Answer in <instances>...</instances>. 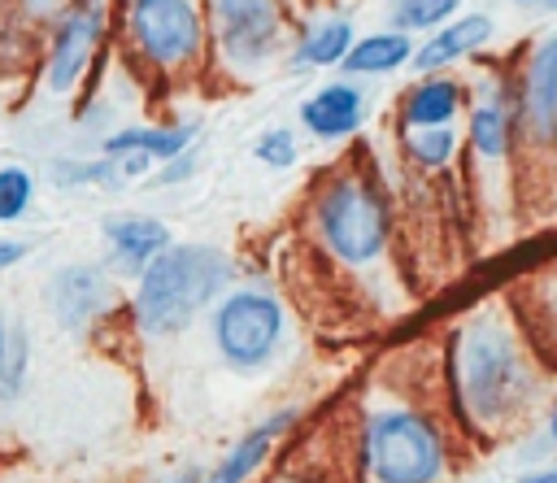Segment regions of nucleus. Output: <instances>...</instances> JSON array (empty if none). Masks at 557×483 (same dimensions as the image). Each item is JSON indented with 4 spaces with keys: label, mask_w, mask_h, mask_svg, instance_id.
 Listing matches in <instances>:
<instances>
[{
    "label": "nucleus",
    "mask_w": 557,
    "mask_h": 483,
    "mask_svg": "<svg viewBox=\"0 0 557 483\" xmlns=\"http://www.w3.org/2000/svg\"><path fill=\"white\" fill-rule=\"evenodd\" d=\"M231 278L226 252L209 244H170L139 270L135 287V322L144 335L183 331Z\"/></svg>",
    "instance_id": "obj_1"
},
{
    "label": "nucleus",
    "mask_w": 557,
    "mask_h": 483,
    "mask_svg": "<svg viewBox=\"0 0 557 483\" xmlns=\"http://www.w3.org/2000/svg\"><path fill=\"white\" fill-rule=\"evenodd\" d=\"M457 387H461L466 413L479 422H505L518 413V405H527V392H531L527 361H522L513 335L505 326H496L492 318H479L461 331Z\"/></svg>",
    "instance_id": "obj_2"
},
{
    "label": "nucleus",
    "mask_w": 557,
    "mask_h": 483,
    "mask_svg": "<svg viewBox=\"0 0 557 483\" xmlns=\"http://www.w3.org/2000/svg\"><path fill=\"white\" fill-rule=\"evenodd\" d=\"M361 457L374 483H440L448 453L426 413L374 409L361 431Z\"/></svg>",
    "instance_id": "obj_3"
},
{
    "label": "nucleus",
    "mask_w": 557,
    "mask_h": 483,
    "mask_svg": "<svg viewBox=\"0 0 557 483\" xmlns=\"http://www.w3.org/2000/svg\"><path fill=\"white\" fill-rule=\"evenodd\" d=\"M318 231L326 248L348 261L366 265L383 252L387 239V205L383 196L361 178H335L318 200Z\"/></svg>",
    "instance_id": "obj_4"
},
{
    "label": "nucleus",
    "mask_w": 557,
    "mask_h": 483,
    "mask_svg": "<svg viewBox=\"0 0 557 483\" xmlns=\"http://www.w3.org/2000/svg\"><path fill=\"white\" fill-rule=\"evenodd\" d=\"M283 335V309L265 292H231L213 309V344L235 370H257L274 357Z\"/></svg>",
    "instance_id": "obj_5"
},
{
    "label": "nucleus",
    "mask_w": 557,
    "mask_h": 483,
    "mask_svg": "<svg viewBox=\"0 0 557 483\" xmlns=\"http://www.w3.org/2000/svg\"><path fill=\"white\" fill-rule=\"evenodd\" d=\"M131 35L157 65H183L200 48V17L191 0H131Z\"/></svg>",
    "instance_id": "obj_6"
},
{
    "label": "nucleus",
    "mask_w": 557,
    "mask_h": 483,
    "mask_svg": "<svg viewBox=\"0 0 557 483\" xmlns=\"http://www.w3.org/2000/svg\"><path fill=\"white\" fill-rule=\"evenodd\" d=\"M218 39L231 61L248 65L278 48L283 35V0H213Z\"/></svg>",
    "instance_id": "obj_7"
},
{
    "label": "nucleus",
    "mask_w": 557,
    "mask_h": 483,
    "mask_svg": "<svg viewBox=\"0 0 557 483\" xmlns=\"http://www.w3.org/2000/svg\"><path fill=\"white\" fill-rule=\"evenodd\" d=\"M104 30V4L100 0H78L52 30V48H48V87L52 91H70L78 83V74L87 70V57L96 48Z\"/></svg>",
    "instance_id": "obj_8"
},
{
    "label": "nucleus",
    "mask_w": 557,
    "mask_h": 483,
    "mask_svg": "<svg viewBox=\"0 0 557 483\" xmlns=\"http://www.w3.org/2000/svg\"><path fill=\"white\" fill-rule=\"evenodd\" d=\"M113 305V287L96 265H65L48 283V309L65 331H87Z\"/></svg>",
    "instance_id": "obj_9"
},
{
    "label": "nucleus",
    "mask_w": 557,
    "mask_h": 483,
    "mask_svg": "<svg viewBox=\"0 0 557 483\" xmlns=\"http://www.w3.org/2000/svg\"><path fill=\"white\" fill-rule=\"evenodd\" d=\"M292 422H296V409L270 413V418H265L261 426H252L239 444H231L226 457H222L213 470H200V483H244V479H252V470L270 457V448L278 444V435H283Z\"/></svg>",
    "instance_id": "obj_10"
},
{
    "label": "nucleus",
    "mask_w": 557,
    "mask_h": 483,
    "mask_svg": "<svg viewBox=\"0 0 557 483\" xmlns=\"http://www.w3.org/2000/svg\"><path fill=\"white\" fill-rule=\"evenodd\" d=\"M104 239L113 248V261L126 274H139L157 252L170 248V231L157 218H139V213H122V218H104Z\"/></svg>",
    "instance_id": "obj_11"
},
{
    "label": "nucleus",
    "mask_w": 557,
    "mask_h": 483,
    "mask_svg": "<svg viewBox=\"0 0 557 483\" xmlns=\"http://www.w3.org/2000/svg\"><path fill=\"white\" fill-rule=\"evenodd\" d=\"M527 126L535 139H557V35L527 61Z\"/></svg>",
    "instance_id": "obj_12"
},
{
    "label": "nucleus",
    "mask_w": 557,
    "mask_h": 483,
    "mask_svg": "<svg viewBox=\"0 0 557 483\" xmlns=\"http://www.w3.org/2000/svg\"><path fill=\"white\" fill-rule=\"evenodd\" d=\"M300 117H305V126H309L313 135L339 139V135L357 131V122H361V96H357V87H348V83L322 87L313 100L300 104Z\"/></svg>",
    "instance_id": "obj_13"
},
{
    "label": "nucleus",
    "mask_w": 557,
    "mask_h": 483,
    "mask_svg": "<svg viewBox=\"0 0 557 483\" xmlns=\"http://www.w3.org/2000/svg\"><path fill=\"white\" fill-rule=\"evenodd\" d=\"M492 35V22L483 17V13H470V17H461V22H453V26H444V30H435L422 48H418V70H440V65H453L457 57H466L470 48H479L483 39Z\"/></svg>",
    "instance_id": "obj_14"
},
{
    "label": "nucleus",
    "mask_w": 557,
    "mask_h": 483,
    "mask_svg": "<svg viewBox=\"0 0 557 483\" xmlns=\"http://www.w3.org/2000/svg\"><path fill=\"white\" fill-rule=\"evenodd\" d=\"M26 366H30V335L22 318L0 313V405H13L22 396Z\"/></svg>",
    "instance_id": "obj_15"
},
{
    "label": "nucleus",
    "mask_w": 557,
    "mask_h": 483,
    "mask_svg": "<svg viewBox=\"0 0 557 483\" xmlns=\"http://www.w3.org/2000/svg\"><path fill=\"white\" fill-rule=\"evenodd\" d=\"M187 144H191V126H170V131H157V126H131V131L109 135V139H104V152H109V157H117V152L178 157Z\"/></svg>",
    "instance_id": "obj_16"
},
{
    "label": "nucleus",
    "mask_w": 557,
    "mask_h": 483,
    "mask_svg": "<svg viewBox=\"0 0 557 483\" xmlns=\"http://www.w3.org/2000/svg\"><path fill=\"white\" fill-rule=\"evenodd\" d=\"M405 57H409V39H405L400 30H387V35H370V39H361L357 48H348V52H344V70H352V74L396 70Z\"/></svg>",
    "instance_id": "obj_17"
},
{
    "label": "nucleus",
    "mask_w": 557,
    "mask_h": 483,
    "mask_svg": "<svg viewBox=\"0 0 557 483\" xmlns=\"http://www.w3.org/2000/svg\"><path fill=\"white\" fill-rule=\"evenodd\" d=\"M457 83H444V78H431L422 87H413L409 104H405V117L409 126H444L453 113H457Z\"/></svg>",
    "instance_id": "obj_18"
},
{
    "label": "nucleus",
    "mask_w": 557,
    "mask_h": 483,
    "mask_svg": "<svg viewBox=\"0 0 557 483\" xmlns=\"http://www.w3.org/2000/svg\"><path fill=\"white\" fill-rule=\"evenodd\" d=\"M352 48V26L348 22H322L318 30H309L292 57L296 70L305 65H331V61H344V52Z\"/></svg>",
    "instance_id": "obj_19"
},
{
    "label": "nucleus",
    "mask_w": 557,
    "mask_h": 483,
    "mask_svg": "<svg viewBox=\"0 0 557 483\" xmlns=\"http://www.w3.org/2000/svg\"><path fill=\"white\" fill-rule=\"evenodd\" d=\"M35 200V178L22 165H4L0 170V222H17Z\"/></svg>",
    "instance_id": "obj_20"
},
{
    "label": "nucleus",
    "mask_w": 557,
    "mask_h": 483,
    "mask_svg": "<svg viewBox=\"0 0 557 483\" xmlns=\"http://www.w3.org/2000/svg\"><path fill=\"white\" fill-rule=\"evenodd\" d=\"M457 4H461V0H396L392 17H396V26H405V30H422V26H440Z\"/></svg>",
    "instance_id": "obj_21"
},
{
    "label": "nucleus",
    "mask_w": 557,
    "mask_h": 483,
    "mask_svg": "<svg viewBox=\"0 0 557 483\" xmlns=\"http://www.w3.org/2000/svg\"><path fill=\"white\" fill-rule=\"evenodd\" d=\"M470 135H474V148L483 157H500L505 152V109L500 104H483L470 117Z\"/></svg>",
    "instance_id": "obj_22"
},
{
    "label": "nucleus",
    "mask_w": 557,
    "mask_h": 483,
    "mask_svg": "<svg viewBox=\"0 0 557 483\" xmlns=\"http://www.w3.org/2000/svg\"><path fill=\"white\" fill-rule=\"evenodd\" d=\"M453 131L448 126H426V131H413L409 135V148H413V157L418 161H426V165H444L448 157H453Z\"/></svg>",
    "instance_id": "obj_23"
},
{
    "label": "nucleus",
    "mask_w": 557,
    "mask_h": 483,
    "mask_svg": "<svg viewBox=\"0 0 557 483\" xmlns=\"http://www.w3.org/2000/svg\"><path fill=\"white\" fill-rule=\"evenodd\" d=\"M257 157H261L265 165H274V170H287V165L296 161V144H292L287 131H265V135L257 139Z\"/></svg>",
    "instance_id": "obj_24"
},
{
    "label": "nucleus",
    "mask_w": 557,
    "mask_h": 483,
    "mask_svg": "<svg viewBox=\"0 0 557 483\" xmlns=\"http://www.w3.org/2000/svg\"><path fill=\"white\" fill-rule=\"evenodd\" d=\"M22 257H26V244H17V239H0V270L17 265Z\"/></svg>",
    "instance_id": "obj_25"
},
{
    "label": "nucleus",
    "mask_w": 557,
    "mask_h": 483,
    "mask_svg": "<svg viewBox=\"0 0 557 483\" xmlns=\"http://www.w3.org/2000/svg\"><path fill=\"white\" fill-rule=\"evenodd\" d=\"M518 483H557V470H540V474H527Z\"/></svg>",
    "instance_id": "obj_26"
},
{
    "label": "nucleus",
    "mask_w": 557,
    "mask_h": 483,
    "mask_svg": "<svg viewBox=\"0 0 557 483\" xmlns=\"http://www.w3.org/2000/svg\"><path fill=\"white\" fill-rule=\"evenodd\" d=\"M30 9H52V4H61V0H26Z\"/></svg>",
    "instance_id": "obj_27"
},
{
    "label": "nucleus",
    "mask_w": 557,
    "mask_h": 483,
    "mask_svg": "<svg viewBox=\"0 0 557 483\" xmlns=\"http://www.w3.org/2000/svg\"><path fill=\"white\" fill-rule=\"evenodd\" d=\"M548 435L557 439V409H553V418H548Z\"/></svg>",
    "instance_id": "obj_28"
}]
</instances>
